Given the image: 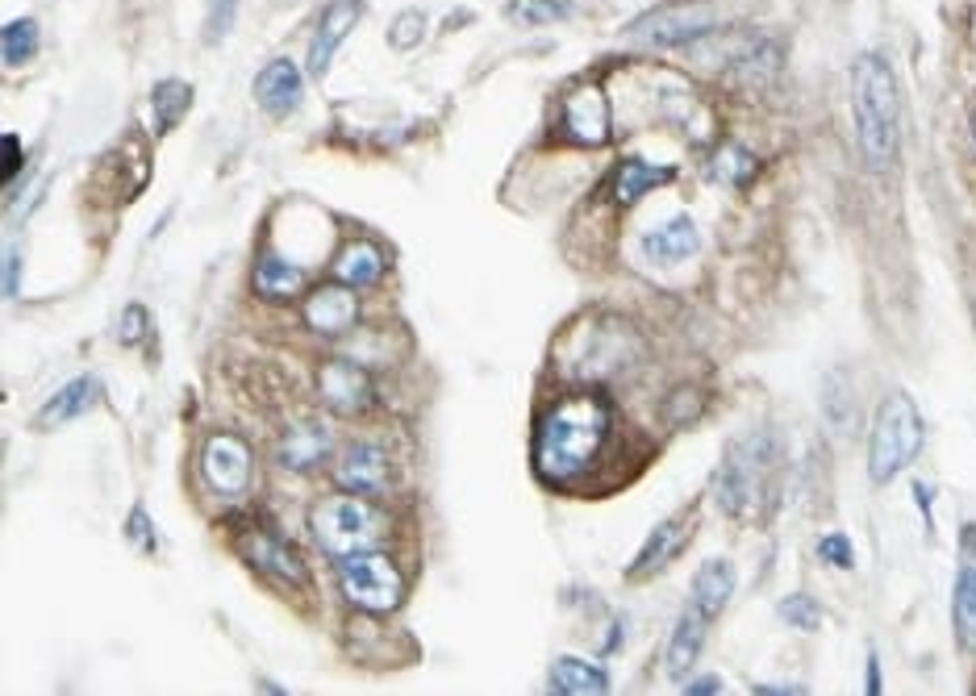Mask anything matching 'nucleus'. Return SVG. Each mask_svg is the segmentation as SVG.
I'll return each mask as SVG.
<instances>
[{
	"label": "nucleus",
	"mask_w": 976,
	"mask_h": 696,
	"mask_svg": "<svg viewBox=\"0 0 976 696\" xmlns=\"http://www.w3.org/2000/svg\"><path fill=\"white\" fill-rule=\"evenodd\" d=\"M818 555L826 559L831 567H856V551H852L847 535H826L818 542Z\"/></svg>",
	"instance_id": "obj_33"
},
{
	"label": "nucleus",
	"mask_w": 976,
	"mask_h": 696,
	"mask_svg": "<svg viewBox=\"0 0 976 696\" xmlns=\"http://www.w3.org/2000/svg\"><path fill=\"white\" fill-rule=\"evenodd\" d=\"M705 629H710V617L701 613L698 604H689L685 613H680V622L673 626V638H668V675L680 680V675H689L698 668L701 659V647H705Z\"/></svg>",
	"instance_id": "obj_19"
},
{
	"label": "nucleus",
	"mask_w": 976,
	"mask_h": 696,
	"mask_svg": "<svg viewBox=\"0 0 976 696\" xmlns=\"http://www.w3.org/2000/svg\"><path fill=\"white\" fill-rule=\"evenodd\" d=\"M301 96H305V80H301V71H297V63L276 59V63H267V68L259 71L255 100L267 117H288L297 105H301Z\"/></svg>",
	"instance_id": "obj_17"
},
{
	"label": "nucleus",
	"mask_w": 976,
	"mask_h": 696,
	"mask_svg": "<svg viewBox=\"0 0 976 696\" xmlns=\"http://www.w3.org/2000/svg\"><path fill=\"white\" fill-rule=\"evenodd\" d=\"M201 476L217 496H242L255 476V455L238 434H213L201 446Z\"/></svg>",
	"instance_id": "obj_9"
},
{
	"label": "nucleus",
	"mask_w": 976,
	"mask_h": 696,
	"mask_svg": "<svg viewBox=\"0 0 976 696\" xmlns=\"http://www.w3.org/2000/svg\"><path fill=\"white\" fill-rule=\"evenodd\" d=\"M359 13H364V0H330L325 4L322 22H318L313 38H309V75L322 80L330 71L334 55L343 50V43H347L355 22H359Z\"/></svg>",
	"instance_id": "obj_13"
},
{
	"label": "nucleus",
	"mask_w": 976,
	"mask_h": 696,
	"mask_svg": "<svg viewBox=\"0 0 976 696\" xmlns=\"http://www.w3.org/2000/svg\"><path fill=\"white\" fill-rule=\"evenodd\" d=\"M96 400H100V380H96V375H75L71 384H63V388H59V393L43 405L38 425H47V430H55V425H68V421L84 418Z\"/></svg>",
	"instance_id": "obj_20"
},
{
	"label": "nucleus",
	"mask_w": 976,
	"mask_h": 696,
	"mask_svg": "<svg viewBox=\"0 0 976 696\" xmlns=\"http://www.w3.org/2000/svg\"><path fill=\"white\" fill-rule=\"evenodd\" d=\"M238 551H242V559H247L255 572H263V576H276V580H284V584H305L301 551L279 535L276 526H255V530H247V538L238 542Z\"/></svg>",
	"instance_id": "obj_10"
},
{
	"label": "nucleus",
	"mask_w": 976,
	"mask_h": 696,
	"mask_svg": "<svg viewBox=\"0 0 976 696\" xmlns=\"http://www.w3.org/2000/svg\"><path fill=\"white\" fill-rule=\"evenodd\" d=\"M151 105H155V125L171 130L192 109V84H185V80H163L159 88H155V96H151Z\"/></svg>",
	"instance_id": "obj_28"
},
{
	"label": "nucleus",
	"mask_w": 976,
	"mask_h": 696,
	"mask_svg": "<svg viewBox=\"0 0 976 696\" xmlns=\"http://www.w3.org/2000/svg\"><path fill=\"white\" fill-rule=\"evenodd\" d=\"M781 622H789L793 629H818L822 609L813 604V597H785L781 601Z\"/></svg>",
	"instance_id": "obj_30"
},
{
	"label": "nucleus",
	"mask_w": 976,
	"mask_h": 696,
	"mask_svg": "<svg viewBox=\"0 0 976 696\" xmlns=\"http://www.w3.org/2000/svg\"><path fill=\"white\" fill-rule=\"evenodd\" d=\"M38 55V25L29 17H17L0 29V59L4 68H25Z\"/></svg>",
	"instance_id": "obj_27"
},
{
	"label": "nucleus",
	"mask_w": 976,
	"mask_h": 696,
	"mask_svg": "<svg viewBox=\"0 0 976 696\" xmlns=\"http://www.w3.org/2000/svg\"><path fill=\"white\" fill-rule=\"evenodd\" d=\"M513 17L526 25L556 22V17H563V4H531V0H517V4H513Z\"/></svg>",
	"instance_id": "obj_36"
},
{
	"label": "nucleus",
	"mask_w": 976,
	"mask_h": 696,
	"mask_svg": "<svg viewBox=\"0 0 976 696\" xmlns=\"http://www.w3.org/2000/svg\"><path fill=\"white\" fill-rule=\"evenodd\" d=\"M976 530H964V551H960V572H955V592H952V626L960 650L976 647V559H973Z\"/></svg>",
	"instance_id": "obj_16"
},
{
	"label": "nucleus",
	"mask_w": 976,
	"mask_h": 696,
	"mask_svg": "<svg viewBox=\"0 0 976 696\" xmlns=\"http://www.w3.org/2000/svg\"><path fill=\"white\" fill-rule=\"evenodd\" d=\"M718 25V4L710 0H668L627 25V38L639 47H685Z\"/></svg>",
	"instance_id": "obj_7"
},
{
	"label": "nucleus",
	"mask_w": 976,
	"mask_h": 696,
	"mask_svg": "<svg viewBox=\"0 0 976 696\" xmlns=\"http://www.w3.org/2000/svg\"><path fill=\"white\" fill-rule=\"evenodd\" d=\"M22 163H25L22 139H17V134H4V139H0V180H4V184L17 180V176H22Z\"/></svg>",
	"instance_id": "obj_32"
},
{
	"label": "nucleus",
	"mask_w": 976,
	"mask_h": 696,
	"mask_svg": "<svg viewBox=\"0 0 976 696\" xmlns=\"http://www.w3.org/2000/svg\"><path fill=\"white\" fill-rule=\"evenodd\" d=\"M313 388L325 409L355 418V413H368L376 405V384L368 368H359L355 359H325L318 375H313Z\"/></svg>",
	"instance_id": "obj_8"
},
{
	"label": "nucleus",
	"mask_w": 976,
	"mask_h": 696,
	"mask_svg": "<svg viewBox=\"0 0 976 696\" xmlns=\"http://www.w3.org/2000/svg\"><path fill=\"white\" fill-rule=\"evenodd\" d=\"M234 13H238V0H210V25H205V38L210 43H222L230 34Z\"/></svg>",
	"instance_id": "obj_31"
},
{
	"label": "nucleus",
	"mask_w": 976,
	"mask_h": 696,
	"mask_svg": "<svg viewBox=\"0 0 976 696\" xmlns=\"http://www.w3.org/2000/svg\"><path fill=\"white\" fill-rule=\"evenodd\" d=\"M380 272H384V255H380L376 242H364V238L347 242L334 259V279L347 284V288H368L380 279Z\"/></svg>",
	"instance_id": "obj_24"
},
{
	"label": "nucleus",
	"mask_w": 976,
	"mask_h": 696,
	"mask_svg": "<svg viewBox=\"0 0 976 696\" xmlns=\"http://www.w3.org/2000/svg\"><path fill=\"white\" fill-rule=\"evenodd\" d=\"M547 688L559 696H588V693H609V672L597 668V663H588V659H572V655H563L551 663V680H547Z\"/></svg>",
	"instance_id": "obj_22"
},
{
	"label": "nucleus",
	"mask_w": 976,
	"mask_h": 696,
	"mask_svg": "<svg viewBox=\"0 0 976 696\" xmlns=\"http://www.w3.org/2000/svg\"><path fill=\"white\" fill-rule=\"evenodd\" d=\"M689 538H693V513H680V517L659 521V526L647 535V542H643V551H639L634 563H630V580L659 576V572H664V567H668V563H673L685 547H689Z\"/></svg>",
	"instance_id": "obj_14"
},
{
	"label": "nucleus",
	"mask_w": 976,
	"mask_h": 696,
	"mask_svg": "<svg viewBox=\"0 0 976 696\" xmlns=\"http://www.w3.org/2000/svg\"><path fill=\"white\" fill-rule=\"evenodd\" d=\"M309 276H305V267L297 263H288V259L279 255H263L255 263V276H251V288H255V297L263 301H293V297H301Z\"/></svg>",
	"instance_id": "obj_21"
},
{
	"label": "nucleus",
	"mask_w": 976,
	"mask_h": 696,
	"mask_svg": "<svg viewBox=\"0 0 976 696\" xmlns=\"http://www.w3.org/2000/svg\"><path fill=\"white\" fill-rule=\"evenodd\" d=\"M614 446V409L597 393L556 400L535 430V471L556 488H576L602 471Z\"/></svg>",
	"instance_id": "obj_1"
},
{
	"label": "nucleus",
	"mask_w": 976,
	"mask_h": 696,
	"mask_svg": "<svg viewBox=\"0 0 976 696\" xmlns=\"http://www.w3.org/2000/svg\"><path fill=\"white\" fill-rule=\"evenodd\" d=\"M126 530H130V542H134V547H142V551H155V521H151V513L142 509V505L130 509Z\"/></svg>",
	"instance_id": "obj_34"
},
{
	"label": "nucleus",
	"mask_w": 976,
	"mask_h": 696,
	"mask_svg": "<svg viewBox=\"0 0 976 696\" xmlns=\"http://www.w3.org/2000/svg\"><path fill=\"white\" fill-rule=\"evenodd\" d=\"M730 592H735V567L726 559L705 563L698 576H693V604H698L705 617H718L722 609H726V601H730Z\"/></svg>",
	"instance_id": "obj_25"
},
{
	"label": "nucleus",
	"mask_w": 976,
	"mask_h": 696,
	"mask_svg": "<svg viewBox=\"0 0 976 696\" xmlns=\"http://www.w3.org/2000/svg\"><path fill=\"white\" fill-rule=\"evenodd\" d=\"M334 480L343 492H359V496H384L393 488V459L372 446V442H355L343 451V459L334 467Z\"/></svg>",
	"instance_id": "obj_11"
},
{
	"label": "nucleus",
	"mask_w": 976,
	"mask_h": 696,
	"mask_svg": "<svg viewBox=\"0 0 976 696\" xmlns=\"http://www.w3.org/2000/svg\"><path fill=\"white\" fill-rule=\"evenodd\" d=\"M338 588L359 613H393L405 601V576L389 555L380 551H359V555L338 559Z\"/></svg>",
	"instance_id": "obj_6"
},
{
	"label": "nucleus",
	"mask_w": 976,
	"mask_h": 696,
	"mask_svg": "<svg viewBox=\"0 0 976 696\" xmlns=\"http://www.w3.org/2000/svg\"><path fill=\"white\" fill-rule=\"evenodd\" d=\"M117 334H121V343H126V347H134L142 334H146V309H142V304H126Z\"/></svg>",
	"instance_id": "obj_35"
},
{
	"label": "nucleus",
	"mask_w": 976,
	"mask_h": 696,
	"mask_svg": "<svg viewBox=\"0 0 976 696\" xmlns=\"http://www.w3.org/2000/svg\"><path fill=\"white\" fill-rule=\"evenodd\" d=\"M701 251V233L693 226V217H673V221H664L659 230H651L643 238V255L651 263H664V267H673V263H685V259H693Z\"/></svg>",
	"instance_id": "obj_18"
},
{
	"label": "nucleus",
	"mask_w": 976,
	"mask_h": 696,
	"mask_svg": "<svg viewBox=\"0 0 976 696\" xmlns=\"http://www.w3.org/2000/svg\"><path fill=\"white\" fill-rule=\"evenodd\" d=\"M563 130L584 146L609 139V100L597 84H584L563 100Z\"/></svg>",
	"instance_id": "obj_15"
},
{
	"label": "nucleus",
	"mask_w": 976,
	"mask_h": 696,
	"mask_svg": "<svg viewBox=\"0 0 976 696\" xmlns=\"http://www.w3.org/2000/svg\"><path fill=\"white\" fill-rule=\"evenodd\" d=\"M17 288H22V259L4 255V301H17Z\"/></svg>",
	"instance_id": "obj_37"
},
{
	"label": "nucleus",
	"mask_w": 976,
	"mask_h": 696,
	"mask_svg": "<svg viewBox=\"0 0 976 696\" xmlns=\"http://www.w3.org/2000/svg\"><path fill=\"white\" fill-rule=\"evenodd\" d=\"M355 322H359V301H355V288L347 284L334 279L305 297V325L318 338H343Z\"/></svg>",
	"instance_id": "obj_12"
},
{
	"label": "nucleus",
	"mask_w": 976,
	"mask_h": 696,
	"mask_svg": "<svg viewBox=\"0 0 976 696\" xmlns=\"http://www.w3.org/2000/svg\"><path fill=\"white\" fill-rule=\"evenodd\" d=\"M380 509L372 505V496L359 492H338L325 496L309 509V535L322 547L330 559H347L359 551H372L380 542Z\"/></svg>",
	"instance_id": "obj_3"
},
{
	"label": "nucleus",
	"mask_w": 976,
	"mask_h": 696,
	"mask_svg": "<svg viewBox=\"0 0 976 696\" xmlns=\"http://www.w3.org/2000/svg\"><path fill=\"white\" fill-rule=\"evenodd\" d=\"M923 413L909 396L893 393L877 409L872 434H868V476L872 484H889L902 467L923 451Z\"/></svg>",
	"instance_id": "obj_4"
},
{
	"label": "nucleus",
	"mask_w": 976,
	"mask_h": 696,
	"mask_svg": "<svg viewBox=\"0 0 976 696\" xmlns=\"http://www.w3.org/2000/svg\"><path fill=\"white\" fill-rule=\"evenodd\" d=\"M689 693H693V696L722 693V680H718V675H705V680H698V684H689Z\"/></svg>",
	"instance_id": "obj_38"
},
{
	"label": "nucleus",
	"mask_w": 976,
	"mask_h": 696,
	"mask_svg": "<svg viewBox=\"0 0 976 696\" xmlns=\"http://www.w3.org/2000/svg\"><path fill=\"white\" fill-rule=\"evenodd\" d=\"M421 34H426L421 9H405V13H396L393 29H389V43H393V50H414L421 43Z\"/></svg>",
	"instance_id": "obj_29"
},
{
	"label": "nucleus",
	"mask_w": 976,
	"mask_h": 696,
	"mask_svg": "<svg viewBox=\"0 0 976 696\" xmlns=\"http://www.w3.org/2000/svg\"><path fill=\"white\" fill-rule=\"evenodd\" d=\"M676 176V167H659V163H639L630 159L618 167V180H614V196H618V205H634V201H643L647 192L655 188H664L668 180Z\"/></svg>",
	"instance_id": "obj_26"
},
{
	"label": "nucleus",
	"mask_w": 976,
	"mask_h": 696,
	"mask_svg": "<svg viewBox=\"0 0 976 696\" xmlns=\"http://www.w3.org/2000/svg\"><path fill=\"white\" fill-rule=\"evenodd\" d=\"M852 113L860 130L864 163L884 171L902 151V100L897 80L881 55H860L852 68Z\"/></svg>",
	"instance_id": "obj_2"
},
{
	"label": "nucleus",
	"mask_w": 976,
	"mask_h": 696,
	"mask_svg": "<svg viewBox=\"0 0 976 696\" xmlns=\"http://www.w3.org/2000/svg\"><path fill=\"white\" fill-rule=\"evenodd\" d=\"M767 484H772V442L764 434L747 442H735L714 476V496L730 517H743L755 505H764Z\"/></svg>",
	"instance_id": "obj_5"
},
{
	"label": "nucleus",
	"mask_w": 976,
	"mask_h": 696,
	"mask_svg": "<svg viewBox=\"0 0 976 696\" xmlns=\"http://www.w3.org/2000/svg\"><path fill=\"white\" fill-rule=\"evenodd\" d=\"M276 455L288 471H313L330 455V434H325L322 425H297V430H288L279 439Z\"/></svg>",
	"instance_id": "obj_23"
}]
</instances>
